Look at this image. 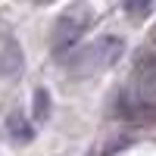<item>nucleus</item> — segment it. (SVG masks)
<instances>
[{
	"label": "nucleus",
	"mask_w": 156,
	"mask_h": 156,
	"mask_svg": "<svg viewBox=\"0 0 156 156\" xmlns=\"http://www.w3.org/2000/svg\"><path fill=\"white\" fill-rule=\"evenodd\" d=\"M90 25H94L90 3H72L69 9H62L53 25V53H69Z\"/></svg>",
	"instance_id": "2"
},
{
	"label": "nucleus",
	"mask_w": 156,
	"mask_h": 156,
	"mask_svg": "<svg viewBox=\"0 0 156 156\" xmlns=\"http://www.w3.org/2000/svg\"><path fill=\"white\" fill-rule=\"evenodd\" d=\"M153 9H156V0H125V12L134 22H144Z\"/></svg>",
	"instance_id": "7"
},
{
	"label": "nucleus",
	"mask_w": 156,
	"mask_h": 156,
	"mask_svg": "<svg viewBox=\"0 0 156 156\" xmlns=\"http://www.w3.org/2000/svg\"><path fill=\"white\" fill-rule=\"evenodd\" d=\"M131 75H134V84L140 94L156 100V53L153 50H137Z\"/></svg>",
	"instance_id": "4"
},
{
	"label": "nucleus",
	"mask_w": 156,
	"mask_h": 156,
	"mask_svg": "<svg viewBox=\"0 0 156 156\" xmlns=\"http://www.w3.org/2000/svg\"><path fill=\"white\" fill-rule=\"evenodd\" d=\"M19 72H22V50L9 37V41H3V47H0V78H16Z\"/></svg>",
	"instance_id": "5"
},
{
	"label": "nucleus",
	"mask_w": 156,
	"mask_h": 156,
	"mask_svg": "<svg viewBox=\"0 0 156 156\" xmlns=\"http://www.w3.org/2000/svg\"><path fill=\"white\" fill-rule=\"evenodd\" d=\"M31 115H34V122H47V115H50V94H47L44 87H37V90H34Z\"/></svg>",
	"instance_id": "8"
},
{
	"label": "nucleus",
	"mask_w": 156,
	"mask_h": 156,
	"mask_svg": "<svg viewBox=\"0 0 156 156\" xmlns=\"http://www.w3.org/2000/svg\"><path fill=\"white\" fill-rule=\"evenodd\" d=\"M122 53H125V41L122 37L119 34H103V37H97V41L84 44L69 59V66H72L75 75H94L100 69H109Z\"/></svg>",
	"instance_id": "1"
},
{
	"label": "nucleus",
	"mask_w": 156,
	"mask_h": 156,
	"mask_svg": "<svg viewBox=\"0 0 156 156\" xmlns=\"http://www.w3.org/2000/svg\"><path fill=\"white\" fill-rule=\"evenodd\" d=\"M119 112L134 125H156V100L153 97H144V94L128 97L125 94L119 100Z\"/></svg>",
	"instance_id": "3"
},
{
	"label": "nucleus",
	"mask_w": 156,
	"mask_h": 156,
	"mask_svg": "<svg viewBox=\"0 0 156 156\" xmlns=\"http://www.w3.org/2000/svg\"><path fill=\"white\" fill-rule=\"evenodd\" d=\"M6 134H9L12 140H19V144H25V140H31L34 128H31V122L22 119V112H12L9 119H6Z\"/></svg>",
	"instance_id": "6"
},
{
	"label": "nucleus",
	"mask_w": 156,
	"mask_h": 156,
	"mask_svg": "<svg viewBox=\"0 0 156 156\" xmlns=\"http://www.w3.org/2000/svg\"><path fill=\"white\" fill-rule=\"evenodd\" d=\"M153 41H156V31H153Z\"/></svg>",
	"instance_id": "9"
}]
</instances>
